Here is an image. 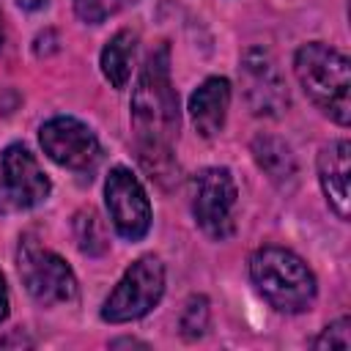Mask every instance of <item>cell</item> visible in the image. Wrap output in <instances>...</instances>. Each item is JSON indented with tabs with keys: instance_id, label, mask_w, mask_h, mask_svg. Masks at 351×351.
Segmentation results:
<instances>
[{
	"instance_id": "5",
	"label": "cell",
	"mask_w": 351,
	"mask_h": 351,
	"mask_svg": "<svg viewBox=\"0 0 351 351\" xmlns=\"http://www.w3.org/2000/svg\"><path fill=\"white\" fill-rule=\"evenodd\" d=\"M19 277L27 288V293L41 304H60L71 302L77 296V277L71 266L52 250L41 247L36 239L25 236L19 241L16 255Z\"/></svg>"
},
{
	"instance_id": "19",
	"label": "cell",
	"mask_w": 351,
	"mask_h": 351,
	"mask_svg": "<svg viewBox=\"0 0 351 351\" xmlns=\"http://www.w3.org/2000/svg\"><path fill=\"white\" fill-rule=\"evenodd\" d=\"M8 318V288H5V280L0 274V321Z\"/></svg>"
},
{
	"instance_id": "4",
	"label": "cell",
	"mask_w": 351,
	"mask_h": 351,
	"mask_svg": "<svg viewBox=\"0 0 351 351\" xmlns=\"http://www.w3.org/2000/svg\"><path fill=\"white\" fill-rule=\"evenodd\" d=\"M162 293H165V266L159 258L145 255L123 271V277L118 280L112 293L104 299L101 318L110 324L137 321L151 307L159 304Z\"/></svg>"
},
{
	"instance_id": "2",
	"label": "cell",
	"mask_w": 351,
	"mask_h": 351,
	"mask_svg": "<svg viewBox=\"0 0 351 351\" xmlns=\"http://www.w3.org/2000/svg\"><path fill=\"white\" fill-rule=\"evenodd\" d=\"M293 71L310 101L324 115L340 126L351 121V69L340 49L324 41H310L296 49Z\"/></svg>"
},
{
	"instance_id": "15",
	"label": "cell",
	"mask_w": 351,
	"mask_h": 351,
	"mask_svg": "<svg viewBox=\"0 0 351 351\" xmlns=\"http://www.w3.org/2000/svg\"><path fill=\"white\" fill-rule=\"evenodd\" d=\"M74 230H77L80 250H82L85 255H99V252H104V247H107V241H104V228H101V219L96 217L93 208L77 214Z\"/></svg>"
},
{
	"instance_id": "11",
	"label": "cell",
	"mask_w": 351,
	"mask_h": 351,
	"mask_svg": "<svg viewBox=\"0 0 351 351\" xmlns=\"http://www.w3.org/2000/svg\"><path fill=\"white\" fill-rule=\"evenodd\" d=\"M318 181L321 189L340 219H348L351 206V145L348 140H335L318 154Z\"/></svg>"
},
{
	"instance_id": "14",
	"label": "cell",
	"mask_w": 351,
	"mask_h": 351,
	"mask_svg": "<svg viewBox=\"0 0 351 351\" xmlns=\"http://www.w3.org/2000/svg\"><path fill=\"white\" fill-rule=\"evenodd\" d=\"M252 154L258 167L277 184V186H291L296 181V159L291 154V148L277 140V137H255L252 140Z\"/></svg>"
},
{
	"instance_id": "18",
	"label": "cell",
	"mask_w": 351,
	"mask_h": 351,
	"mask_svg": "<svg viewBox=\"0 0 351 351\" xmlns=\"http://www.w3.org/2000/svg\"><path fill=\"white\" fill-rule=\"evenodd\" d=\"M348 326H351V321H348V318H340V321L329 324L313 346H315V348H337V351H348V348H351Z\"/></svg>"
},
{
	"instance_id": "6",
	"label": "cell",
	"mask_w": 351,
	"mask_h": 351,
	"mask_svg": "<svg viewBox=\"0 0 351 351\" xmlns=\"http://www.w3.org/2000/svg\"><path fill=\"white\" fill-rule=\"evenodd\" d=\"M236 181L225 167H206L192 178V214L208 239H228L236 228Z\"/></svg>"
},
{
	"instance_id": "12",
	"label": "cell",
	"mask_w": 351,
	"mask_h": 351,
	"mask_svg": "<svg viewBox=\"0 0 351 351\" xmlns=\"http://www.w3.org/2000/svg\"><path fill=\"white\" fill-rule=\"evenodd\" d=\"M230 107V82L225 77H208L200 82V88L189 96V118L197 134L214 137L225 126Z\"/></svg>"
},
{
	"instance_id": "17",
	"label": "cell",
	"mask_w": 351,
	"mask_h": 351,
	"mask_svg": "<svg viewBox=\"0 0 351 351\" xmlns=\"http://www.w3.org/2000/svg\"><path fill=\"white\" fill-rule=\"evenodd\" d=\"M123 5H126V0H74L77 16L85 19V22H90V25L104 22L107 16L118 14Z\"/></svg>"
},
{
	"instance_id": "20",
	"label": "cell",
	"mask_w": 351,
	"mask_h": 351,
	"mask_svg": "<svg viewBox=\"0 0 351 351\" xmlns=\"http://www.w3.org/2000/svg\"><path fill=\"white\" fill-rule=\"evenodd\" d=\"M22 8H27V11H36V8H41L47 0H16Z\"/></svg>"
},
{
	"instance_id": "10",
	"label": "cell",
	"mask_w": 351,
	"mask_h": 351,
	"mask_svg": "<svg viewBox=\"0 0 351 351\" xmlns=\"http://www.w3.org/2000/svg\"><path fill=\"white\" fill-rule=\"evenodd\" d=\"M241 82L255 115H277L288 107V90L277 63L266 49H247L241 58Z\"/></svg>"
},
{
	"instance_id": "21",
	"label": "cell",
	"mask_w": 351,
	"mask_h": 351,
	"mask_svg": "<svg viewBox=\"0 0 351 351\" xmlns=\"http://www.w3.org/2000/svg\"><path fill=\"white\" fill-rule=\"evenodd\" d=\"M3 38H5V27H3V14H0V47H3Z\"/></svg>"
},
{
	"instance_id": "1",
	"label": "cell",
	"mask_w": 351,
	"mask_h": 351,
	"mask_svg": "<svg viewBox=\"0 0 351 351\" xmlns=\"http://www.w3.org/2000/svg\"><path fill=\"white\" fill-rule=\"evenodd\" d=\"M132 126L140 151V162L154 173L170 162L173 140L178 134V96L170 82V49L162 44L154 49L137 77L132 93Z\"/></svg>"
},
{
	"instance_id": "3",
	"label": "cell",
	"mask_w": 351,
	"mask_h": 351,
	"mask_svg": "<svg viewBox=\"0 0 351 351\" xmlns=\"http://www.w3.org/2000/svg\"><path fill=\"white\" fill-rule=\"evenodd\" d=\"M250 277L258 293L280 313H302L315 299L310 266L285 247H261L250 258Z\"/></svg>"
},
{
	"instance_id": "8",
	"label": "cell",
	"mask_w": 351,
	"mask_h": 351,
	"mask_svg": "<svg viewBox=\"0 0 351 351\" xmlns=\"http://www.w3.org/2000/svg\"><path fill=\"white\" fill-rule=\"evenodd\" d=\"M104 200L110 211V222L118 236L137 241L151 228V203L143 184L126 167H112L104 184Z\"/></svg>"
},
{
	"instance_id": "7",
	"label": "cell",
	"mask_w": 351,
	"mask_h": 351,
	"mask_svg": "<svg viewBox=\"0 0 351 351\" xmlns=\"http://www.w3.org/2000/svg\"><path fill=\"white\" fill-rule=\"evenodd\" d=\"M49 178L36 156L14 143L0 156V214H14L38 206L49 195Z\"/></svg>"
},
{
	"instance_id": "9",
	"label": "cell",
	"mask_w": 351,
	"mask_h": 351,
	"mask_svg": "<svg viewBox=\"0 0 351 351\" xmlns=\"http://www.w3.org/2000/svg\"><path fill=\"white\" fill-rule=\"evenodd\" d=\"M38 140L44 154L69 170H90L99 162V140L93 129L71 115L49 118L38 129Z\"/></svg>"
},
{
	"instance_id": "13",
	"label": "cell",
	"mask_w": 351,
	"mask_h": 351,
	"mask_svg": "<svg viewBox=\"0 0 351 351\" xmlns=\"http://www.w3.org/2000/svg\"><path fill=\"white\" fill-rule=\"evenodd\" d=\"M134 52H137V33L134 30H118L101 49V74L107 77V82L112 88H126L129 77H132V63H134Z\"/></svg>"
},
{
	"instance_id": "16",
	"label": "cell",
	"mask_w": 351,
	"mask_h": 351,
	"mask_svg": "<svg viewBox=\"0 0 351 351\" xmlns=\"http://www.w3.org/2000/svg\"><path fill=\"white\" fill-rule=\"evenodd\" d=\"M206 326H208V302L206 296H192L181 315V335L195 340L206 332Z\"/></svg>"
}]
</instances>
